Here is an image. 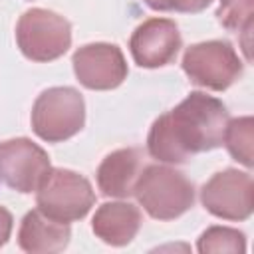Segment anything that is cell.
I'll list each match as a JSON object with an SVG mask.
<instances>
[{"label": "cell", "instance_id": "6da1fadb", "mask_svg": "<svg viewBox=\"0 0 254 254\" xmlns=\"http://www.w3.org/2000/svg\"><path fill=\"white\" fill-rule=\"evenodd\" d=\"M228 119V109L220 99L190 91L175 109L153 121L147 151L161 163L183 165L196 153L218 149Z\"/></svg>", "mask_w": 254, "mask_h": 254}, {"label": "cell", "instance_id": "7a4b0ae2", "mask_svg": "<svg viewBox=\"0 0 254 254\" xmlns=\"http://www.w3.org/2000/svg\"><path fill=\"white\" fill-rule=\"evenodd\" d=\"M133 194L155 220H175L194 204V185L167 165H145Z\"/></svg>", "mask_w": 254, "mask_h": 254}, {"label": "cell", "instance_id": "3957f363", "mask_svg": "<svg viewBox=\"0 0 254 254\" xmlns=\"http://www.w3.org/2000/svg\"><path fill=\"white\" fill-rule=\"evenodd\" d=\"M85 125V101L75 87H50L38 95L32 107V129L48 143H62L77 135Z\"/></svg>", "mask_w": 254, "mask_h": 254}, {"label": "cell", "instance_id": "277c9868", "mask_svg": "<svg viewBox=\"0 0 254 254\" xmlns=\"http://www.w3.org/2000/svg\"><path fill=\"white\" fill-rule=\"evenodd\" d=\"M38 210L60 222L81 220L95 204L91 183L69 169L52 167L36 190Z\"/></svg>", "mask_w": 254, "mask_h": 254}, {"label": "cell", "instance_id": "5b68a950", "mask_svg": "<svg viewBox=\"0 0 254 254\" xmlns=\"http://www.w3.org/2000/svg\"><path fill=\"white\" fill-rule=\"evenodd\" d=\"M20 52L32 62H54L71 46V24L46 8L26 10L16 24Z\"/></svg>", "mask_w": 254, "mask_h": 254}, {"label": "cell", "instance_id": "8992f818", "mask_svg": "<svg viewBox=\"0 0 254 254\" xmlns=\"http://www.w3.org/2000/svg\"><path fill=\"white\" fill-rule=\"evenodd\" d=\"M183 71L190 83L210 91L228 89L244 71L242 60L226 40H208L185 50Z\"/></svg>", "mask_w": 254, "mask_h": 254}, {"label": "cell", "instance_id": "52a82bcc", "mask_svg": "<svg viewBox=\"0 0 254 254\" xmlns=\"http://www.w3.org/2000/svg\"><path fill=\"white\" fill-rule=\"evenodd\" d=\"M202 206L222 220H248L254 210L252 177L238 169H224L212 175L200 189Z\"/></svg>", "mask_w": 254, "mask_h": 254}, {"label": "cell", "instance_id": "ba28073f", "mask_svg": "<svg viewBox=\"0 0 254 254\" xmlns=\"http://www.w3.org/2000/svg\"><path fill=\"white\" fill-rule=\"evenodd\" d=\"M48 153L28 137H16L0 143V181L18 190H38L44 177L50 173Z\"/></svg>", "mask_w": 254, "mask_h": 254}, {"label": "cell", "instance_id": "9c48e42d", "mask_svg": "<svg viewBox=\"0 0 254 254\" xmlns=\"http://www.w3.org/2000/svg\"><path fill=\"white\" fill-rule=\"evenodd\" d=\"M71 64L77 81L83 87L95 91L119 87L129 73L121 48L107 42H95L77 48Z\"/></svg>", "mask_w": 254, "mask_h": 254}, {"label": "cell", "instance_id": "30bf717a", "mask_svg": "<svg viewBox=\"0 0 254 254\" xmlns=\"http://www.w3.org/2000/svg\"><path fill=\"white\" fill-rule=\"evenodd\" d=\"M183 48V38L177 24L169 18H149L135 28L129 40V50L133 62L139 67L155 69L171 64L179 50Z\"/></svg>", "mask_w": 254, "mask_h": 254}, {"label": "cell", "instance_id": "8fae6325", "mask_svg": "<svg viewBox=\"0 0 254 254\" xmlns=\"http://www.w3.org/2000/svg\"><path fill=\"white\" fill-rule=\"evenodd\" d=\"M143 151L137 147H125L109 153L97 167V187L103 196L127 198L135 190V183L143 171Z\"/></svg>", "mask_w": 254, "mask_h": 254}, {"label": "cell", "instance_id": "7c38bea8", "mask_svg": "<svg viewBox=\"0 0 254 254\" xmlns=\"http://www.w3.org/2000/svg\"><path fill=\"white\" fill-rule=\"evenodd\" d=\"M71 238V228L67 222L54 220L44 212L30 210L20 222L18 246L30 254H56L62 252Z\"/></svg>", "mask_w": 254, "mask_h": 254}, {"label": "cell", "instance_id": "4fadbf2b", "mask_svg": "<svg viewBox=\"0 0 254 254\" xmlns=\"http://www.w3.org/2000/svg\"><path fill=\"white\" fill-rule=\"evenodd\" d=\"M93 234L109 246H127L141 228V212L131 202H105L91 220Z\"/></svg>", "mask_w": 254, "mask_h": 254}, {"label": "cell", "instance_id": "5bb4252c", "mask_svg": "<svg viewBox=\"0 0 254 254\" xmlns=\"http://www.w3.org/2000/svg\"><path fill=\"white\" fill-rule=\"evenodd\" d=\"M252 141H254V121L252 117H236L228 119L224 131V147L244 167H252Z\"/></svg>", "mask_w": 254, "mask_h": 254}, {"label": "cell", "instance_id": "9a60e30c", "mask_svg": "<svg viewBox=\"0 0 254 254\" xmlns=\"http://www.w3.org/2000/svg\"><path fill=\"white\" fill-rule=\"evenodd\" d=\"M196 250L206 252H244L246 250V236L244 232L228 226H210L206 228L198 242Z\"/></svg>", "mask_w": 254, "mask_h": 254}, {"label": "cell", "instance_id": "2e32d148", "mask_svg": "<svg viewBox=\"0 0 254 254\" xmlns=\"http://www.w3.org/2000/svg\"><path fill=\"white\" fill-rule=\"evenodd\" d=\"M254 0H220L216 18L230 32L250 34L252 30Z\"/></svg>", "mask_w": 254, "mask_h": 254}, {"label": "cell", "instance_id": "e0dca14e", "mask_svg": "<svg viewBox=\"0 0 254 254\" xmlns=\"http://www.w3.org/2000/svg\"><path fill=\"white\" fill-rule=\"evenodd\" d=\"M151 10L157 12H183V14H196L202 12L212 0H143Z\"/></svg>", "mask_w": 254, "mask_h": 254}, {"label": "cell", "instance_id": "ac0fdd59", "mask_svg": "<svg viewBox=\"0 0 254 254\" xmlns=\"http://www.w3.org/2000/svg\"><path fill=\"white\" fill-rule=\"evenodd\" d=\"M12 224H14V218H12L10 210L0 206V248L8 242V238L12 234Z\"/></svg>", "mask_w": 254, "mask_h": 254}]
</instances>
